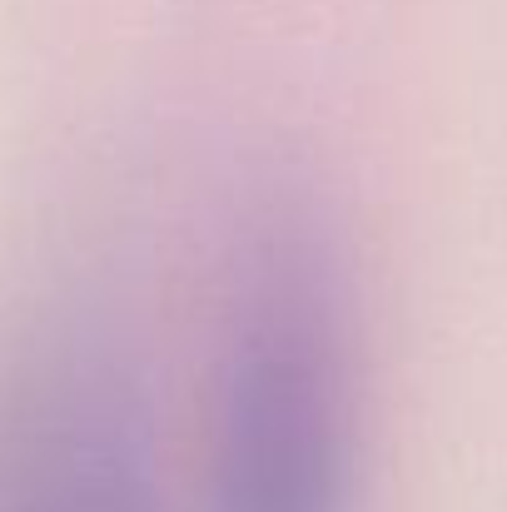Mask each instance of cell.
I'll list each match as a JSON object with an SVG mask.
<instances>
[{"mask_svg": "<svg viewBox=\"0 0 507 512\" xmlns=\"http://www.w3.org/2000/svg\"><path fill=\"white\" fill-rule=\"evenodd\" d=\"M0 512H160L150 413L105 343L50 339L5 378Z\"/></svg>", "mask_w": 507, "mask_h": 512, "instance_id": "cell-2", "label": "cell"}, {"mask_svg": "<svg viewBox=\"0 0 507 512\" xmlns=\"http://www.w3.org/2000/svg\"><path fill=\"white\" fill-rule=\"evenodd\" d=\"M358 398L343 274L299 209L239 244L209 388V512H358Z\"/></svg>", "mask_w": 507, "mask_h": 512, "instance_id": "cell-1", "label": "cell"}]
</instances>
